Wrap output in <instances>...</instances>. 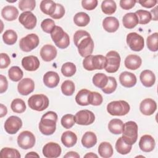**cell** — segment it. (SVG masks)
Masks as SVG:
<instances>
[{
    "mask_svg": "<svg viewBox=\"0 0 158 158\" xmlns=\"http://www.w3.org/2000/svg\"><path fill=\"white\" fill-rule=\"evenodd\" d=\"M98 2L97 0H83L81 1V6L85 10H91L97 7Z\"/></svg>",
    "mask_w": 158,
    "mask_h": 158,
    "instance_id": "cell-51",
    "label": "cell"
},
{
    "mask_svg": "<svg viewBox=\"0 0 158 158\" xmlns=\"http://www.w3.org/2000/svg\"><path fill=\"white\" fill-rule=\"evenodd\" d=\"M107 59L102 55L93 56L91 60L92 66L94 70H102L107 65Z\"/></svg>",
    "mask_w": 158,
    "mask_h": 158,
    "instance_id": "cell-33",
    "label": "cell"
},
{
    "mask_svg": "<svg viewBox=\"0 0 158 158\" xmlns=\"http://www.w3.org/2000/svg\"><path fill=\"white\" fill-rule=\"evenodd\" d=\"M61 91L65 96H72L75 92V84L71 80L64 81L61 85Z\"/></svg>",
    "mask_w": 158,
    "mask_h": 158,
    "instance_id": "cell-44",
    "label": "cell"
},
{
    "mask_svg": "<svg viewBox=\"0 0 158 158\" xmlns=\"http://www.w3.org/2000/svg\"><path fill=\"white\" fill-rule=\"evenodd\" d=\"M101 9L105 14L112 15L116 11V3L112 0L103 1L101 3Z\"/></svg>",
    "mask_w": 158,
    "mask_h": 158,
    "instance_id": "cell-37",
    "label": "cell"
},
{
    "mask_svg": "<svg viewBox=\"0 0 158 158\" xmlns=\"http://www.w3.org/2000/svg\"><path fill=\"white\" fill-rule=\"evenodd\" d=\"M77 71V68L75 65L72 62H66L61 67L62 73L67 77H70L73 76Z\"/></svg>",
    "mask_w": 158,
    "mask_h": 158,
    "instance_id": "cell-43",
    "label": "cell"
},
{
    "mask_svg": "<svg viewBox=\"0 0 158 158\" xmlns=\"http://www.w3.org/2000/svg\"><path fill=\"white\" fill-rule=\"evenodd\" d=\"M65 14V9L62 5L56 3V9L54 13L51 16L52 19H61Z\"/></svg>",
    "mask_w": 158,
    "mask_h": 158,
    "instance_id": "cell-52",
    "label": "cell"
},
{
    "mask_svg": "<svg viewBox=\"0 0 158 158\" xmlns=\"http://www.w3.org/2000/svg\"><path fill=\"white\" fill-rule=\"evenodd\" d=\"M108 77L102 73H97L93 77V83L96 87L102 89L107 84Z\"/></svg>",
    "mask_w": 158,
    "mask_h": 158,
    "instance_id": "cell-35",
    "label": "cell"
},
{
    "mask_svg": "<svg viewBox=\"0 0 158 158\" xmlns=\"http://www.w3.org/2000/svg\"><path fill=\"white\" fill-rule=\"evenodd\" d=\"M138 2L143 7H144L146 8H151L156 5L157 1L156 0H146V1L139 0Z\"/></svg>",
    "mask_w": 158,
    "mask_h": 158,
    "instance_id": "cell-57",
    "label": "cell"
},
{
    "mask_svg": "<svg viewBox=\"0 0 158 158\" xmlns=\"http://www.w3.org/2000/svg\"><path fill=\"white\" fill-rule=\"evenodd\" d=\"M123 140L130 145L134 144L138 139V125L133 121H128L124 123L122 131Z\"/></svg>",
    "mask_w": 158,
    "mask_h": 158,
    "instance_id": "cell-3",
    "label": "cell"
},
{
    "mask_svg": "<svg viewBox=\"0 0 158 158\" xmlns=\"http://www.w3.org/2000/svg\"><path fill=\"white\" fill-rule=\"evenodd\" d=\"M107 62L105 67V70L108 73L116 72L120 65L121 58L119 54L115 51H110L108 52L106 56Z\"/></svg>",
    "mask_w": 158,
    "mask_h": 158,
    "instance_id": "cell-8",
    "label": "cell"
},
{
    "mask_svg": "<svg viewBox=\"0 0 158 158\" xmlns=\"http://www.w3.org/2000/svg\"><path fill=\"white\" fill-rule=\"evenodd\" d=\"M142 64L141 58L135 54H130L125 59V66L130 70H136L140 67Z\"/></svg>",
    "mask_w": 158,
    "mask_h": 158,
    "instance_id": "cell-22",
    "label": "cell"
},
{
    "mask_svg": "<svg viewBox=\"0 0 158 158\" xmlns=\"http://www.w3.org/2000/svg\"><path fill=\"white\" fill-rule=\"evenodd\" d=\"M35 135L30 131H23L21 132L17 137V144L23 149L32 148L35 144Z\"/></svg>",
    "mask_w": 158,
    "mask_h": 158,
    "instance_id": "cell-10",
    "label": "cell"
},
{
    "mask_svg": "<svg viewBox=\"0 0 158 158\" xmlns=\"http://www.w3.org/2000/svg\"><path fill=\"white\" fill-rule=\"evenodd\" d=\"M10 108L15 113L21 114L26 110V105L25 102L20 99L16 98L14 99L10 104Z\"/></svg>",
    "mask_w": 158,
    "mask_h": 158,
    "instance_id": "cell-41",
    "label": "cell"
},
{
    "mask_svg": "<svg viewBox=\"0 0 158 158\" xmlns=\"http://www.w3.org/2000/svg\"><path fill=\"white\" fill-rule=\"evenodd\" d=\"M22 65L27 71H35L39 68L40 62L36 56H28L22 59Z\"/></svg>",
    "mask_w": 158,
    "mask_h": 158,
    "instance_id": "cell-18",
    "label": "cell"
},
{
    "mask_svg": "<svg viewBox=\"0 0 158 158\" xmlns=\"http://www.w3.org/2000/svg\"><path fill=\"white\" fill-rule=\"evenodd\" d=\"M55 26L54 21L51 19H46L43 20L41 23L42 30L47 33H51Z\"/></svg>",
    "mask_w": 158,
    "mask_h": 158,
    "instance_id": "cell-49",
    "label": "cell"
},
{
    "mask_svg": "<svg viewBox=\"0 0 158 158\" xmlns=\"http://www.w3.org/2000/svg\"><path fill=\"white\" fill-rule=\"evenodd\" d=\"M64 157L67 158V157H74V158H79L80 157V155L74 151H70L68 152L64 156Z\"/></svg>",
    "mask_w": 158,
    "mask_h": 158,
    "instance_id": "cell-58",
    "label": "cell"
},
{
    "mask_svg": "<svg viewBox=\"0 0 158 158\" xmlns=\"http://www.w3.org/2000/svg\"><path fill=\"white\" fill-rule=\"evenodd\" d=\"M35 89L34 81L30 78H25L22 79L17 85V90L19 93L23 96L28 95L32 93Z\"/></svg>",
    "mask_w": 158,
    "mask_h": 158,
    "instance_id": "cell-15",
    "label": "cell"
},
{
    "mask_svg": "<svg viewBox=\"0 0 158 158\" xmlns=\"http://www.w3.org/2000/svg\"><path fill=\"white\" fill-rule=\"evenodd\" d=\"M136 2L135 0H120V6L124 10H129L135 6Z\"/></svg>",
    "mask_w": 158,
    "mask_h": 158,
    "instance_id": "cell-53",
    "label": "cell"
},
{
    "mask_svg": "<svg viewBox=\"0 0 158 158\" xmlns=\"http://www.w3.org/2000/svg\"><path fill=\"white\" fill-rule=\"evenodd\" d=\"M157 109V104L154 100L151 98L143 99L139 105L141 112L145 115H151L153 114Z\"/></svg>",
    "mask_w": 158,
    "mask_h": 158,
    "instance_id": "cell-16",
    "label": "cell"
},
{
    "mask_svg": "<svg viewBox=\"0 0 158 158\" xmlns=\"http://www.w3.org/2000/svg\"><path fill=\"white\" fill-rule=\"evenodd\" d=\"M117 83L115 78L113 77H108V82L107 85L102 89L105 94H111L114 92L117 88Z\"/></svg>",
    "mask_w": 158,
    "mask_h": 158,
    "instance_id": "cell-46",
    "label": "cell"
},
{
    "mask_svg": "<svg viewBox=\"0 0 158 158\" xmlns=\"http://www.w3.org/2000/svg\"><path fill=\"white\" fill-rule=\"evenodd\" d=\"M57 53L56 48L51 44H46L40 50V56L42 59L46 62H49L54 59Z\"/></svg>",
    "mask_w": 158,
    "mask_h": 158,
    "instance_id": "cell-19",
    "label": "cell"
},
{
    "mask_svg": "<svg viewBox=\"0 0 158 158\" xmlns=\"http://www.w3.org/2000/svg\"><path fill=\"white\" fill-rule=\"evenodd\" d=\"M60 123L64 128L69 129L72 128L75 123V116L72 114H65L62 117Z\"/></svg>",
    "mask_w": 158,
    "mask_h": 158,
    "instance_id": "cell-47",
    "label": "cell"
},
{
    "mask_svg": "<svg viewBox=\"0 0 158 158\" xmlns=\"http://www.w3.org/2000/svg\"><path fill=\"white\" fill-rule=\"evenodd\" d=\"M40 157V156L35 152H30L25 155V157Z\"/></svg>",
    "mask_w": 158,
    "mask_h": 158,
    "instance_id": "cell-60",
    "label": "cell"
},
{
    "mask_svg": "<svg viewBox=\"0 0 158 158\" xmlns=\"http://www.w3.org/2000/svg\"><path fill=\"white\" fill-rule=\"evenodd\" d=\"M57 115L55 112L48 111L41 117L39 123V130L44 135H51L56 130Z\"/></svg>",
    "mask_w": 158,
    "mask_h": 158,
    "instance_id": "cell-2",
    "label": "cell"
},
{
    "mask_svg": "<svg viewBox=\"0 0 158 158\" xmlns=\"http://www.w3.org/2000/svg\"><path fill=\"white\" fill-rule=\"evenodd\" d=\"M8 88V82L6 77L0 75V93L2 94L6 91Z\"/></svg>",
    "mask_w": 158,
    "mask_h": 158,
    "instance_id": "cell-56",
    "label": "cell"
},
{
    "mask_svg": "<svg viewBox=\"0 0 158 158\" xmlns=\"http://www.w3.org/2000/svg\"><path fill=\"white\" fill-rule=\"evenodd\" d=\"M62 149L59 144L54 142L46 144L43 148V154L47 158H57L61 154Z\"/></svg>",
    "mask_w": 158,
    "mask_h": 158,
    "instance_id": "cell-14",
    "label": "cell"
},
{
    "mask_svg": "<svg viewBox=\"0 0 158 158\" xmlns=\"http://www.w3.org/2000/svg\"><path fill=\"white\" fill-rule=\"evenodd\" d=\"M0 117H2L5 116L7 113V109L6 106L3 105L2 104H0Z\"/></svg>",
    "mask_w": 158,
    "mask_h": 158,
    "instance_id": "cell-59",
    "label": "cell"
},
{
    "mask_svg": "<svg viewBox=\"0 0 158 158\" xmlns=\"http://www.w3.org/2000/svg\"><path fill=\"white\" fill-rule=\"evenodd\" d=\"M123 26L128 29H132L138 24V19L135 13L130 12L126 14L122 19Z\"/></svg>",
    "mask_w": 158,
    "mask_h": 158,
    "instance_id": "cell-28",
    "label": "cell"
},
{
    "mask_svg": "<svg viewBox=\"0 0 158 158\" xmlns=\"http://www.w3.org/2000/svg\"><path fill=\"white\" fill-rule=\"evenodd\" d=\"M75 120V122L78 125H88L94 122L95 115L93 112L89 110H81L76 113Z\"/></svg>",
    "mask_w": 158,
    "mask_h": 158,
    "instance_id": "cell-11",
    "label": "cell"
},
{
    "mask_svg": "<svg viewBox=\"0 0 158 158\" xmlns=\"http://www.w3.org/2000/svg\"><path fill=\"white\" fill-rule=\"evenodd\" d=\"M142 84L146 87H151L156 81V76L150 70H144L141 72L139 75Z\"/></svg>",
    "mask_w": 158,
    "mask_h": 158,
    "instance_id": "cell-24",
    "label": "cell"
},
{
    "mask_svg": "<svg viewBox=\"0 0 158 158\" xmlns=\"http://www.w3.org/2000/svg\"><path fill=\"white\" fill-rule=\"evenodd\" d=\"M104 29L109 33L115 32L119 27V22L114 17H107L102 21Z\"/></svg>",
    "mask_w": 158,
    "mask_h": 158,
    "instance_id": "cell-23",
    "label": "cell"
},
{
    "mask_svg": "<svg viewBox=\"0 0 158 158\" xmlns=\"http://www.w3.org/2000/svg\"><path fill=\"white\" fill-rule=\"evenodd\" d=\"M50 34L52 41L59 48L65 49L69 46V36L60 27L56 25Z\"/></svg>",
    "mask_w": 158,
    "mask_h": 158,
    "instance_id": "cell-4",
    "label": "cell"
},
{
    "mask_svg": "<svg viewBox=\"0 0 158 158\" xmlns=\"http://www.w3.org/2000/svg\"><path fill=\"white\" fill-rule=\"evenodd\" d=\"M157 7H155L154 9H153L152 10H151V12H150L151 14L152 13V15H154V17L152 19V20H157Z\"/></svg>",
    "mask_w": 158,
    "mask_h": 158,
    "instance_id": "cell-61",
    "label": "cell"
},
{
    "mask_svg": "<svg viewBox=\"0 0 158 158\" xmlns=\"http://www.w3.org/2000/svg\"><path fill=\"white\" fill-rule=\"evenodd\" d=\"M61 141L65 147L71 148L77 143V136L73 131H66L61 136Z\"/></svg>",
    "mask_w": 158,
    "mask_h": 158,
    "instance_id": "cell-27",
    "label": "cell"
},
{
    "mask_svg": "<svg viewBox=\"0 0 158 158\" xmlns=\"http://www.w3.org/2000/svg\"><path fill=\"white\" fill-rule=\"evenodd\" d=\"M156 142L153 137L149 135L142 136L139 141V147L141 151L145 152H149L154 149Z\"/></svg>",
    "mask_w": 158,
    "mask_h": 158,
    "instance_id": "cell-17",
    "label": "cell"
},
{
    "mask_svg": "<svg viewBox=\"0 0 158 158\" xmlns=\"http://www.w3.org/2000/svg\"><path fill=\"white\" fill-rule=\"evenodd\" d=\"M135 14L137 15L138 19V23L139 24H147L149 23L150 21L152 20V14L150 13V12L148 10L139 9L136 11Z\"/></svg>",
    "mask_w": 158,
    "mask_h": 158,
    "instance_id": "cell-38",
    "label": "cell"
},
{
    "mask_svg": "<svg viewBox=\"0 0 158 158\" xmlns=\"http://www.w3.org/2000/svg\"><path fill=\"white\" fill-rule=\"evenodd\" d=\"M103 101V98L102 95L98 92L96 91H91L90 100H89V104L93 106H99L102 104Z\"/></svg>",
    "mask_w": 158,
    "mask_h": 158,
    "instance_id": "cell-50",
    "label": "cell"
},
{
    "mask_svg": "<svg viewBox=\"0 0 158 158\" xmlns=\"http://www.w3.org/2000/svg\"><path fill=\"white\" fill-rule=\"evenodd\" d=\"M127 43L134 51H141L144 46V41L142 36L136 32H131L127 36Z\"/></svg>",
    "mask_w": 158,
    "mask_h": 158,
    "instance_id": "cell-9",
    "label": "cell"
},
{
    "mask_svg": "<svg viewBox=\"0 0 158 158\" xmlns=\"http://www.w3.org/2000/svg\"><path fill=\"white\" fill-rule=\"evenodd\" d=\"M91 93V91L86 89H82L80 90L75 96L76 102L82 106L89 105Z\"/></svg>",
    "mask_w": 158,
    "mask_h": 158,
    "instance_id": "cell-26",
    "label": "cell"
},
{
    "mask_svg": "<svg viewBox=\"0 0 158 158\" xmlns=\"http://www.w3.org/2000/svg\"><path fill=\"white\" fill-rule=\"evenodd\" d=\"M89 16L83 12L77 13L73 17V22L78 27H85L89 23Z\"/></svg>",
    "mask_w": 158,
    "mask_h": 158,
    "instance_id": "cell-34",
    "label": "cell"
},
{
    "mask_svg": "<svg viewBox=\"0 0 158 158\" xmlns=\"http://www.w3.org/2000/svg\"><path fill=\"white\" fill-rule=\"evenodd\" d=\"M98 153L101 157L104 158L110 157L114 153L112 145L108 142H102L98 147Z\"/></svg>",
    "mask_w": 158,
    "mask_h": 158,
    "instance_id": "cell-32",
    "label": "cell"
},
{
    "mask_svg": "<svg viewBox=\"0 0 158 158\" xmlns=\"http://www.w3.org/2000/svg\"><path fill=\"white\" fill-rule=\"evenodd\" d=\"M48 98L43 94H37L32 95L28 100L29 107L36 111H43L49 106Z\"/></svg>",
    "mask_w": 158,
    "mask_h": 158,
    "instance_id": "cell-6",
    "label": "cell"
},
{
    "mask_svg": "<svg viewBox=\"0 0 158 158\" xmlns=\"http://www.w3.org/2000/svg\"><path fill=\"white\" fill-rule=\"evenodd\" d=\"M84 157H98V156L93 152H89V153H87L86 155L84 156Z\"/></svg>",
    "mask_w": 158,
    "mask_h": 158,
    "instance_id": "cell-62",
    "label": "cell"
},
{
    "mask_svg": "<svg viewBox=\"0 0 158 158\" xmlns=\"http://www.w3.org/2000/svg\"><path fill=\"white\" fill-rule=\"evenodd\" d=\"M22 127V121L17 116L12 115L7 118L4 123V130L10 134H15Z\"/></svg>",
    "mask_w": 158,
    "mask_h": 158,
    "instance_id": "cell-12",
    "label": "cell"
},
{
    "mask_svg": "<svg viewBox=\"0 0 158 158\" xmlns=\"http://www.w3.org/2000/svg\"><path fill=\"white\" fill-rule=\"evenodd\" d=\"M19 22L27 29L32 30L36 25V16L30 11H25L20 14L19 17Z\"/></svg>",
    "mask_w": 158,
    "mask_h": 158,
    "instance_id": "cell-13",
    "label": "cell"
},
{
    "mask_svg": "<svg viewBox=\"0 0 158 158\" xmlns=\"http://www.w3.org/2000/svg\"><path fill=\"white\" fill-rule=\"evenodd\" d=\"M56 9V3L51 0H43L40 3V9L45 14L51 16Z\"/></svg>",
    "mask_w": 158,
    "mask_h": 158,
    "instance_id": "cell-31",
    "label": "cell"
},
{
    "mask_svg": "<svg viewBox=\"0 0 158 158\" xmlns=\"http://www.w3.org/2000/svg\"><path fill=\"white\" fill-rule=\"evenodd\" d=\"M123 122L118 118L112 119L108 124V128L110 133L114 135H119L122 133Z\"/></svg>",
    "mask_w": 158,
    "mask_h": 158,
    "instance_id": "cell-30",
    "label": "cell"
},
{
    "mask_svg": "<svg viewBox=\"0 0 158 158\" xmlns=\"http://www.w3.org/2000/svg\"><path fill=\"white\" fill-rule=\"evenodd\" d=\"M0 155L2 158L15 157L20 158L21 155L17 149L10 148H4L1 150Z\"/></svg>",
    "mask_w": 158,
    "mask_h": 158,
    "instance_id": "cell-45",
    "label": "cell"
},
{
    "mask_svg": "<svg viewBox=\"0 0 158 158\" xmlns=\"http://www.w3.org/2000/svg\"><path fill=\"white\" fill-rule=\"evenodd\" d=\"M60 81L58 73L54 71L47 72L43 76V83L48 88L56 87Z\"/></svg>",
    "mask_w": 158,
    "mask_h": 158,
    "instance_id": "cell-21",
    "label": "cell"
},
{
    "mask_svg": "<svg viewBox=\"0 0 158 158\" xmlns=\"http://www.w3.org/2000/svg\"><path fill=\"white\" fill-rule=\"evenodd\" d=\"M2 40L7 45L14 44L17 40V35L13 30H7L2 35Z\"/></svg>",
    "mask_w": 158,
    "mask_h": 158,
    "instance_id": "cell-40",
    "label": "cell"
},
{
    "mask_svg": "<svg viewBox=\"0 0 158 158\" xmlns=\"http://www.w3.org/2000/svg\"><path fill=\"white\" fill-rule=\"evenodd\" d=\"M97 143V137L95 133L92 131H86L82 136L81 143L86 148L93 147Z\"/></svg>",
    "mask_w": 158,
    "mask_h": 158,
    "instance_id": "cell-29",
    "label": "cell"
},
{
    "mask_svg": "<svg viewBox=\"0 0 158 158\" xmlns=\"http://www.w3.org/2000/svg\"><path fill=\"white\" fill-rule=\"evenodd\" d=\"M36 6L35 0H21L19 2V7L22 11L33 10Z\"/></svg>",
    "mask_w": 158,
    "mask_h": 158,
    "instance_id": "cell-48",
    "label": "cell"
},
{
    "mask_svg": "<svg viewBox=\"0 0 158 158\" xmlns=\"http://www.w3.org/2000/svg\"><path fill=\"white\" fill-rule=\"evenodd\" d=\"M158 33L157 32L149 35L146 40V44L148 48L153 52H156L158 49Z\"/></svg>",
    "mask_w": 158,
    "mask_h": 158,
    "instance_id": "cell-42",
    "label": "cell"
},
{
    "mask_svg": "<svg viewBox=\"0 0 158 158\" xmlns=\"http://www.w3.org/2000/svg\"><path fill=\"white\" fill-rule=\"evenodd\" d=\"M2 17L7 21H13L19 15V10L13 6H7L1 10Z\"/></svg>",
    "mask_w": 158,
    "mask_h": 158,
    "instance_id": "cell-25",
    "label": "cell"
},
{
    "mask_svg": "<svg viewBox=\"0 0 158 158\" xmlns=\"http://www.w3.org/2000/svg\"><path fill=\"white\" fill-rule=\"evenodd\" d=\"M130 109L129 104L123 100L114 101L107 106V111L111 115L122 116L127 114Z\"/></svg>",
    "mask_w": 158,
    "mask_h": 158,
    "instance_id": "cell-5",
    "label": "cell"
},
{
    "mask_svg": "<svg viewBox=\"0 0 158 158\" xmlns=\"http://www.w3.org/2000/svg\"><path fill=\"white\" fill-rule=\"evenodd\" d=\"M40 43V40L37 35L31 33L22 38L19 42V46L22 51L30 52L36 48Z\"/></svg>",
    "mask_w": 158,
    "mask_h": 158,
    "instance_id": "cell-7",
    "label": "cell"
},
{
    "mask_svg": "<svg viewBox=\"0 0 158 158\" xmlns=\"http://www.w3.org/2000/svg\"><path fill=\"white\" fill-rule=\"evenodd\" d=\"M73 41L81 57H86L92 54L94 49V42L89 33L86 31H77L73 35Z\"/></svg>",
    "mask_w": 158,
    "mask_h": 158,
    "instance_id": "cell-1",
    "label": "cell"
},
{
    "mask_svg": "<svg viewBox=\"0 0 158 158\" xmlns=\"http://www.w3.org/2000/svg\"><path fill=\"white\" fill-rule=\"evenodd\" d=\"M119 81L120 84L124 87L131 88L136 85L137 80L134 73L125 71L120 73Z\"/></svg>",
    "mask_w": 158,
    "mask_h": 158,
    "instance_id": "cell-20",
    "label": "cell"
},
{
    "mask_svg": "<svg viewBox=\"0 0 158 158\" xmlns=\"http://www.w3.org/2000/svg\"><path fill=\"white\" fill-rule=\"evenodd\" d=\"M93 55H89L86 57L83 60V66L85 69L88 71H92L94 70L93 66H92V63H91V60L93 57Z\"/></svg>",
    "mask_w": 158,
    "mask_h": 158,
    "instance_id": "cell-55",
    "label": "cell"
},
{
    "mask_svg": "<svg viewBox=\"0 0 158 158\" xmlns=\"http://www.w3.org/2000/svg\"><path fill=\"white\" fill-rule=\"evenodd\" d=\"M8 75L12 81L16 82L22 78L23 73L19 67L12 66L8 70Z\"/></svg>",
    "mask_w": 158,
    "mask_h": 158,
    "instance_id": "cell-39",
    "label": "cell"
},
{
    "mask_svg": "<svg viewBox=\"0 0 158 158\" xmlns=\"http://www.w3.org/2000/svg\"><path fill=\"white\" fill-rule=\"evenodd\" d=\"M10 63V59L9 56L6 53H1V64L0 68L1 69L7 68Z\"/></svg>",
    "mask_w": 158,
    "mask_h": 158,
    "instance_id": "cell-54",
    "label": "cell"
},
{
    "mask_svg": "<svg viewBox=\"0 0 158 158\" xmlns=\"http://www.w3.org/2000/svg\"><path fill=\"white\" fill-rule=\"evenodd\" d=\"M132 148V145L128 144L122 139V137L118 138L115 143V149L117 151L122 155L128 154Z\"/></svg>",
    "mask_w": 158,
    "mask_h": 158,
    "instance_id": "cell-36",
    "label": "cell"
}]
</instances>
